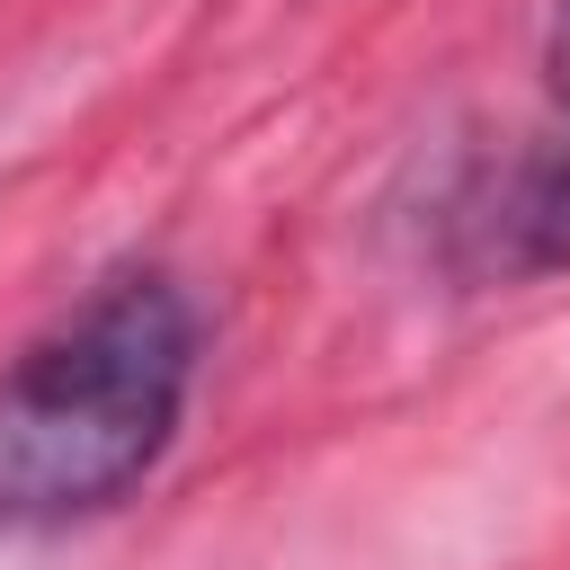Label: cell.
Instances as JSON below:
<instances>
[{
    "instance_id": "obj_1",
    "label": "cell",
    "mask_w": 570,
    "mask_h": 570,
    "mask_svg": "<svg viewBox=\"0 0 570 570\" xmlns=\"http://www.w3.org/2000/svg\"><path fill=\"white\" fill-rule=\"evenodd\" d=\"M196 312L169 276H116L0 374V534H53L116 508L178 436Z\"/></svg>"
},
{
    "instance_id": "obj_2",
    "label": "cell",
    "mask_w": 570,
    "mask_h": 570,
    "mask_svg": "<svg viewBox=\"0 0 570 570\" xmlns=\"http://www.w3.org/2000/svg\"><path fill=\"white\" fill-rule=\"evenodd\" d=\"M481 240H490L499 276H552V267H570V125L543 151L517 160V178L481 214Z\"/></svg>"
},
{
    "instance_id": "obj_3",
    "label": "cell",
    "mask_w": 570,
    "mask_h": 570,
    "mask_svg": "<svg viewBox=\"0 0 570 570\" xmlns=\"http://www.w3.org/2000/svg\"><path fill=\"white\" fill-rule=\"evenodd\" d=\"M543 62H552V80H561V98H570V0H552V36H543Z\"/></svg>"
}]
</instances>
